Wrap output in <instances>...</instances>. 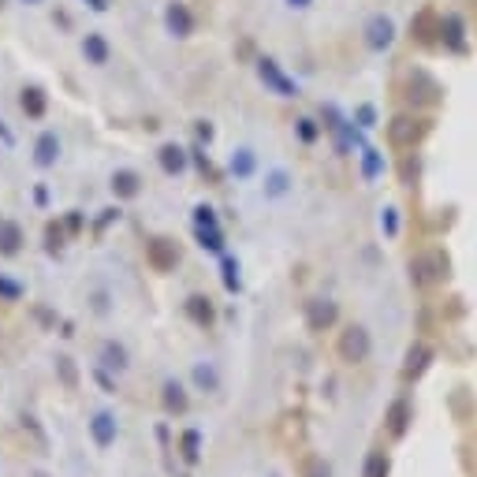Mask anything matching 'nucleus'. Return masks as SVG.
<instances>
[{
	"label": "nucleus",
	"mask_w": 477,
	"mask_h": 477,
	"mask_svg": "<svg viewBox=\"0 0 477 477\" xmlns=\"http://www.w3.org/2000/svg\"><path fill=\"white\" fill-rule=\"evenodd\" d=\"M150 258H153V265H157V269H168V265L176 261V258L168 254V246H164V238H157V243L150 246Z\"/></svg>",
	"instance_id": "423d86ee"
},
{
	"label": "nucleus",
	"mask_w": 477,
	"mask_h": 477,
	"mask_svg": "<svg viewBox=\"0 0 477 477\" xmlns=\"http://www.w3.org/2000/svg\"><path fill=\"white\" fill-rule=\"evenodd\" d=\"M161 164H164V172H179L183 168V150H179V145H164V150H161Z\"/></svg>",
	"instance_id": "20e7f679"
},
{
	"label": "nucleus",
	"mask_w": 477,
	"mask_h": 477,
	"mask_svg": "<svg viewBox=\"0 0 477 477\" xmlns=\"http://www.w3.org/2000/svg\"><path fill=\"white\" fill-rule=\"evenodd\" d=\"M112 187H116V194H127V198H131L134 190H139V176H131V172H119V176L112 179Z\"/></svg>",
	"instance_id": "39448f33"
},
{
	"label": "nucleus",
	"mask_w": 477,
	"mask_h": 477,
	"mask_svg": "<svg viewBox=\"0 0 477 477\" xmlns=\"http://www.w3.org/2000/svg\"><path fill=\"white\" fill-rule=\"evenodd\" d=\"M105 358H108V365H116V369H123V365H127L123 362V358H127L123 347H105Z\"/></svg>",
	"instance_id": "f8f14e48"
},
{
	"label": "nucleus",
	"mask_w": 477,
	"mask_h": 477,
	"mask_svg": "<svg viewBox=\"0 0 477 477\" xmlns=\"http://www.w3.org/2000/svg\"><path fill=\"white\" fill-rule=\"evenodd\" d=\"M86 52L94 57V63H105V57H108V49H105L101 38H86Z\"/></svg>",
	"instance_id": "9d476101"
},
{
	"label": "nucleus",
	"mask_w": 477,
	"mask_h": 477,
	"mask_svg": "<svg viewBox=\"0 0 477 477\" xmlns=\"http://www.w3.org/2000/svg\"><path fill=\"white\" fill-rule=\"evenodd\" d=\"M23 243V232L19 224H12V220H0V254H15Z\"/></svg>",
	"instance_id": "f257e3e1"
},
{
	"label": "nucleus",
	"mask_w": 477,
	"mask_h": 477,
	"mask_svg": "<svg viewBox=\"0 0 477 477\" xmlns=\"http://www.w3.org/2000/svg\"><path fill=\"white\" fill-rule=\"evenodd\" d=\"M343 351H347V354H362V336H347Z\"/></svg>",
	"instance_id": "4468645a"
},
{
	"label": "nucleus",
	"mask_w": 477,
	"mask_h": 477,
	"mask_svg": "<svg viewBox=\"0 0 477 477\" xmlns=\"http://www.w3.org/2000/svg\"><path fill=\"white\" fill-rule=\"evenodd\" d=\"M190 314H194L198 321H209L213 314H209V302L205 298H190Z\"/></svg>",
	"instance_id": "ddd939ff"
},
{
	"label": "nucleus",
	"mask_w": 477,
	"mask_h": 477,
	"mask_svg": "<svg viewBox=\"0 0 477 477\" xmlns=\"http://www.w3.org/2000/svg\"><path fill=\"white\" fill-rule=\"evenodd\" d=\"M168 23H172V30H179V34H187V26H190V19H187V12H183V8H172Z\"/></svg>",
	"instance_id": "9b49d317"
},
{
	"label": "nucleus",
	"mask_w": 477,
	"mask_h": 477,
	"mask_svg": "<svg viewBox=\"0 0 477 477\" xmlns=\"http://www.w3.org/2000/svg\"><path fill=\"white\" fill-rule=\"evenodd\" d=\"M164 392H168V396H164V403H168L172 410H183V407H187V399H183V388H179V384H168Z\"/></svg>",
	"instance_id": "1a4fd4ad"
},
{
	"label": "nucleus",
	"mask_w": 477,
	"mask_h": 477,
	"mask_svg": "<svg viewBox=\"0 0 477 477\" xmlns=\"http://www.w3.org/2000/svg\"><path fill=\"white\" fill-rule=\"evenodd\" d=\"M0 295L15 298V295H19V287H15V283H4V280H0Z\"/></svg>",
	"instance_id": "2eb2a0df"
},
{
	"label": "nucleus",
	"mask_w": 477,
	"mask_h": 477,
	"mask_svg": "<svg viewBox=\"0 0 477 477\" xmlns=\"http://www.w3.org/2000/svg\"><path fill=\"white\" fill-rule=\"evenodd\" d=\"M90 4H94V8H105V0H90Z\"/></svg>",
	"instance_id": "dca6fc26"
},
{
	"label": "nucleus",
	"mask_w": 477,
	"mask_h": 477,
	"mask_svg": "<svg viewBox=\"0 0 477 477\" xmlns=\"http://www.w3.org/2000/svg\"><path fill=\"white\" fill-rule=\"evenodd\" d=\"M369 41L377 45V49H380V45H388L392 41V23L388 19H373L369 23Z\"/></svg>",
	"instance_id": "7ed1b4c3"
},
{
	"label": "nucleus",
	"mask_w": 477,
	"mask_h": 477,
	"mask_svg": "<svg viewBox=\"0 0 477 477\" xmlns=\"http://www.w3.org/2000/svg\"><path fill=\"white\" fill-rule=\"evenodd\" d=\"M38 161H41V164H52V161H57V139H52V134H41V142H38Z\"/></svg>",
	"instance_id": "6e6552de"
},
{
	"label": "nucleus",
	"mask_w": 477,
	"mask_h": 477,
	"mask_svg": "<svg viewBox=\"0 0 477 477\" xmlns=\"http://www.w3.org/2000/svg\"><path fill=\"white\" fill-rule=\"evenodd\" d=\"M90 429H94V440H97L101 447L116 440V421H112V414H97L94 421H90Z\"/></svg>",
	"instance_id": "f03ea898"
},
{
	"label": "nucleus",
	"mask_w": 477,
	"mask_h": 477,
	"mask_svg": "<svg viewBox=\"0 0 477 477\" xmlns=\"http://www.w3.org/2000/svg\"><path fill=\"white\" fill-rule=\"evenodd\" d=\"M23 108H26L30 116H41V112H45V97H41V90H26V94H23Z\"/></svg>",
	"instance_id": "0eeeda50"
}]
</instances>
